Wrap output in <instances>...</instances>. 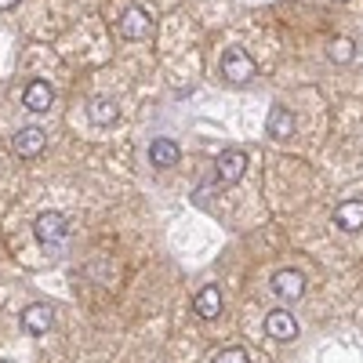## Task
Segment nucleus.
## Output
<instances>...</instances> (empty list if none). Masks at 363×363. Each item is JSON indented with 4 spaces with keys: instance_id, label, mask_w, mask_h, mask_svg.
I'll return each instance as SVG.
<instances>
[{
    "instance_id": "1",
    "label": "nucleus",
    "mask_w": 363,
    "mask_h": 363,
    "mask_svg": "<svg viewBox=\"0 0 363 363\" xmlns=\"http://www.w3.org/2000/svg\"><path fill=\"white\" fill-rule=\"evenodd\" d=\"M222 77H225L229 84H247V80H255V58H251L244 48H229V51L222 55Z\"/></svg>"
},
{
    "instance_id": "2",
    "label": "nucleus",
    "mask_w": 363,
    "mask_h": 363,
    "mask_svg": "<svg viewBox=\"0 0 363 363\" xmlns=\"http://www.w3.org/2000/svg\"><path fill=\"white\" fill-rule=\"evenodd\" d=\"M33 233H37V240H40L44 247L62 244V236H66V218L58 215V211H44V215L37 218V225H33Z\"/></svg>"
},
{
    "instance_id": "3",
    "label": "nucleus",
    "mask_w": 363,
    "mask_h": 363,
    "mask_svg": "<svg viewBox=\"0 0 363 363\" xmlns=\"http://www.w3.org/2000/svg\"><path fill=\"white\" fill-rule=\"evenodd\" d=\"M272 291H277L284 301H298L306 294V277H301L298 269H280L277 277H272Z\"/></svg>"
},
{
    "instance_id": "4",
    "label": "nucleus",
    "mask_w": 363,
    "mask_h": 363,
    "mask_svg": "<svg viewBox=\"0 0 363 363\" xmlns=\"http://www.w3.org/2000/svg\"><path fill=\"white\" fill-rule=\"evenodd\" d=\"M51 102H55L51 84H44V80H29V84H26V91H22V106H26L29 113H48Z\"/></svg>"
},
{
    "instance_id": "5",
    "label": "nucleus",
    "mask_w": 363,
    "mask_h": 363,
    "mask_svg": "<svg viewBox=\"0 0 363 363\" xmlns=\"http://www.w3.org/2000/svg\"><path fill=\"white\" fill-rule=\"evenodd\" d=\"M265 335L269 338H277V342H291L298 335V320L287 313V309H272L265 316Z\"/></svg>"
},
{
    "instance_id": "6",
    "label": "nucleus",
    "mask_w": 363,
    "mask_h": 363,
    "mask_svg": "<svg viewBox=\"0 0 363 363\" xmlns=\"http://www.w3.org/2000/svg\"><path fill=\"white\" fill-rule=\"evenodd\" d=\"M215 167H218V178L222 182H240V178H244V171H247V153H244V149H225Z\"/></svg>"
},
{
    "instance_id": "7",
    "label": "nucleus",
    "mask_w": 363,
    "mask_h": 363,
    "mask_svg": "<svg viewBox=\"0 0 363 363\" xmlns=\"http://www.w3.org/2000/svg\"><path fill=\"white\" fill-rule=\"evenodd\" d=\"M265 131H269V138H277V142L291 138L294 135V113L284 109V106H272L269 109V120H265Z\"/></svg>"
},
{
    "instance_id": "8",
    "label": "nucleus",
    "mask_w": 363,
    "mask_h": 363,
    "mask_svg": "<svg viewBox=\"0 0 363 363\" xmlns=\"http://www.w3.org/2000/svg\"><path fill=\"white\" fill-rule=\"evenodd\" d=\"M149 29H153V22H149V15H145L142 8H128L124 18H120V33H124L128 40L149 37Z\"/></svg>"
},
{
    "instance_id": "9",
    "label": "nucleus",
    "mask_w": 363,
    "mask_h": 363,
    "mask_svg": "<svg viewBox=\"0 0 363 363\" xmlns=\"http://www.w3.org/2000/svg\"><path fill=\"white\" fill-rule=\"evenodd\" d=\"M193 309H196L200 320H215V316L222 313V291H218L215 284L200 287V294H196V301H193Z\"/></svg>"
},
{
    "instance_id": "10",
    "label": "nucleus",
    "mask_w": 363,
    "mask_h": 363,
    "mask_svg": "<svg viewBox=\"0 0 363 363\" xmlns=\"http://www.w3.org/2000/svg\"><path fill=\"white\" fill-rule=\"evenodd\" d=\"M55 323V313L48 306H29L22 313V330H29V335H48Z\"/></svg>"
},
{
    "instance_id": "11",
    "label": "nucleus",
    "mask_w": 363,
    "mask_h": 363,
    "mask_svg": "<svg viewBox=\"0 0 363 363\" xmlns=\"http://www.w3.org/2000/svg\"><path fill=\"white\" fill-rule=\"evenodd\" d=\"M178 157H182V149L171 138H153V145H149V160H153V167H174Z\"/></svg>"
},
{
    "instance_id": "12",
    "label": "nucleus",
    "mask_w": 363,
    "mask_h": 363,
    "mask_svg": "<svg viewBox=\"0 0 363 363\" xmlns=\"http://www.w3.org/2000/svg\"><path fill=\"white\" fill-rule=\"evenodd\" d=\"M335 225L345 229V233L363 229V200H345V203L335 211Z\"/></svg>"
},
{
    "instance_id": "13",
    "label": "nucleus",
    "mask_w": 363,
    "mask_h": 363,
    "mask_svg": "<svg viewBox=\"0 0 363 363\" xmlns=\"http://www.w3.org/2000/svg\"><path fill=\"white\" fill-rule=\"evenodd\" d=\"M11 145H15L18 157H37L40 149H44V131H40V128H22Z\"/></svg>"
},
{
    "instance_id": "14",
    "label": "nucleus",
    "mask_w": 363,
    "mask_h": 363,
    "mask_svg": "<svg viewBox=\"0 0 363 363\" xmlns=\"http://www.w3.org/2000/svg\"><path fill=\"white\" fill-rule=\"evenodd\" d=\"M87 116H91V124H113V120H116V106L109 99H95L91 109H87Z\"/></svg>"
},
{
    "instance_id": "15",
    "label": "nucleus",
    "mask_w": 363,
    "mask_h": 363,
    "mask_svg": "<svg viewBox=\"0 0 363 363\" xmlns=\"http://www.w3.org/2000/svg\"><path fill=\"white\" fill-rule=\"evenodd\" d=\"M356 55V44L349 37H338V40H330V58L335 62H349V58Z\"/></svg>"
},
{
    "instance_id": "16",
    "label": "nucleus",
    "mask_w": 363,
    "mask_h": 363,
    "mask_svg": "<svg viewBox=\"0 0 363 363\" xmlns=\"http://www.w3.org/2000/svg\"><path fill=\"white\" fill-rule=\"evenodd\" d=\"M215 363H247V352L244 349H225L215 356Z\"/></svg>"
},
{
    "instance_id": "17",
    "label": "nucleus",
    "mask_w": 363,
    "mask_h": 363,
    "mask_svg": "<svg viewBox=\"0 0 363 363\" xmlns=\"http://www.w3.org/2000/svg\"><path fill=\"white\" fill-rule=\"evenodd\" d=\"M15 4H18V0H0V11H11Z\"/></svg>"
},
{
    "instance_id": "18",
    "label": "nucleus",
    "mask_w": 363,
    "mask_h": 363,
    "mask_svg": "<svg viewBox=\"0 0 363 363\" xmlns=\"http://www.w3.org/2000/svg\"><path fill=\"white\" fill-rule=\"evenodd\" d=\"M4 363H8V359H4Z\"/></svg>"
}]
</instances>
